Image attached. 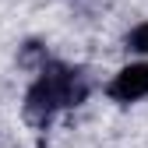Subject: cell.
I'll use <instances>...</instances> for the list:
<instances>
[{"instance_id":"1","label":"cell","mask_w":148,"mask_h":148,"mask_svg":"<svg viewBox=\"0 0 148 148\" xmlns=\"http://www.w3.org/2000/svg\"><path fill=\"white\" fill-rule=\"evenodd\" d=\"M88 95V78L85 71L67 67V64H46L39 71V78L32 81V88L25 92V120L32 127H46L57 109L64 106H78Z\"/></svg>"},{"instance_id":"2","label":"cell","mask_w":148,"mask_h":148,"mask_svg":"<svg viewBox=\"0 0 148 148\" xmlns=\"http://www.w3.org/2000/svg\"><path fill=\"white\" fill-rule=\"evenodd\" d=\"M109 99H116V102H138L148 95V64H131V67H123L113 81H109Z\"/></svg>"},{"instance_id":"3","label":"cell","mask_w":148,"mask_h":148,"mask_svg":"<svg viewBox=\"0 0 148 148\" xmlns=\"http://www.w3.org/2000/svg\"><path fill=\"white\" fill-rule=\"evenodd\" d=\"M127 46H131L134 53H148V21H141V25L131 28V35H127Z\"/></svg>"},{"instance_id":"4","label":"cell","mask_w":148,"mask_h":148,"mask_svg":"<svg viewBox=\"0 0 148 148\" xmlns=\"http://www.w3.org/2000/svg\"><path fill=\"white\" fill-rule=\"evenodd\" d=\"M21 64H25V67H35V64H42V67H46V60H42V46H39V42H25Z\"/></svg>"}]
</instances>
